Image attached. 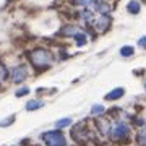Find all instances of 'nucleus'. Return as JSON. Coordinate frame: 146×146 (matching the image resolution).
Segmentation results:
<instances>
[{
	"instance_id": "14",
	"label": "nucleus",
	"mask_w": 146,
	"mask_h": 146,
	"mask_svg": "<svg viewBox=\"0 0 146 146\" xmlns=\"http://www.w3.org/2000/svg\"><path fill=\"white\" fill-rule=\"evenodd\" d=\"M81 18H83V20L86 21L88 25H93V23H94V16H93V13H91V11H88V10L81 13Z\"/></svg>"
},
{
	"instance_id": "18",
	"label": "nucleus",
	"mask_w": 146,
	"mask_h": 146,
	"mask_svg": "<svg viewBox=\"0 0 146 146\" xmlns=\"http://www.w3.org/2000/svg\"><path fill=\"white\" fill-rule=\"evenodd\" d=\"M102 112H104V107L99 106V104H96V106L91 107V115H101Z\"/></svg>"
},
{
	"instance_id": "2",
	"label": "nucleus",
	"mask_w": 146,
	"mask_h": 146,
	"mask_svg": "<svg viewBox=\"0 0 146 146\" xmlns=\"http://www.w3.org/2000/svg\"><path fill=\"white\" fill-rule=\"evenodd\" d=\"M41 138H42V141H44L47 146H67L65 136H63L62 131H58V130L46 131V133H42Z\"/></svg>"
},
{
	"instance_id": "7",
	"label": "nucleus",
	"mask_w": 146,
	"mask_h": 146,
	"mask_svg": "<svg viewBox=\"0 0 146 146\" xmlns=\"http://www.w3.org/2000/svg\"><path fill=\"white\" fill-rule=\"evenodd\" d=\"M96 10H98V13L99 15H107L110 11V5L109 3H104V2H96Z\"/></svg>"
},
{
	"instance_id": "21",
	"label": "nucleus",
	"mask_w": 146,
	"mask_h": 146,
	"mask_svg": "<svg viewBox=\"0 0 146 146\" xmlns=\"http://www.w3.org/2000/svg\"><path fill=\"white\" fill-rule=\"evenodd\" d=\"M28 93H29V89L28 88H21V89L16 91V98H21V96H25V94H28Z\"/></svg>"
},
{
	"instance_id": "5",
	"label": "nucleus",
	"mask_w": 146,
	"mask_h": 146,
	"mask_svg": "<svg viewBox=\"0 0 146 146\" xmlns=\"http://www.w3.org/2000/svg\"><path fill=\"white\" fill-rule=\"evenodd\" d=\"M72 136H73V140L76 141V143H80V145H83L84 141H86L88 133H86V130H84L83 123H78V125L73 127L72 128Z\"/></svg>"
},
{
	"instance_id": "15",
	"label": "nucleus",
	"mask_w": 146,
	"mask_h": 146,
	"mask_svg": "<svg viewBox=\"0 0 146 146\" xmlns=\"http://www.w3.org/2000/svg\"><path fill=\"white\" fill-rule=\"evenodd\" d=\"M120 55H123V57H130V55H133V47L130 46H125L120 49Z\"/></svg>"
},
{
	"instance_id": "17",
	"label": "nucleus",
	"mask_w": 146,
	"mask_h": 146,
	"mask_svg": "<svg viewBox=\"0 0 146 146\" xmlns=\"http://www.w3.org/2000/svg\"><path fill=\"white\" fill-rule=\"evenodd\" d=\"M70 123H72V119H60L55 122V127L57 128H63V127H68Z\"/></svg>"
},
{
	"instance_id": "20",
	"label": "nucleus",
	"mask_w": 146,
	"mask_h": 146,
	"mask_svg": "<svg viewBox=\"0 0 146 146\" xmlns=\"http://www.w3.org/2000/svg\"><path fill=\"white\" fill-rule=\"evenodd\" d=\"M7 75H8L7 73V68L3 67V63H0V81H3L7 78Z\"/></svg>"
},
{
	"instance_id": "19",
	"label": "nucleus",
	"mask_w": 146,
	"mask_h": 146,
	"mask_svg": "<svg viewBox=\"0 0 146 146\" xmlns=\"http://www.w3.org/2000/svg\"><path fill=\"white\" fill-rule=\"evenodd\" d=\"M96 2H98V0H78L76 3H78L80 7H94Z\"/></svg>"
},
{
	"instance_id": "1",
	"label": "nucleus",
	"mask_w": 146,
	"mask_h": 146,
	"mask_svg": "<svg viewBox=\"0 0 146 146\" xmlns=\"http://www.w3.org/2000/svg\"><path fill=\"white\" fill-rule=\"evenodd\" d=\"M29 58H31L33 65L41 70V68H47L52 63L54 55L49 52V50H46V49H34V50L29 54Z\"/></svg>"
},
{
	"instance_id": "16",
	"label": "nucleus",
	"mask_w": 146,
	"mask_h": 146,
	"mask_svg": "<svg viewBox=\"0 0 146 146\" xmlns=\"http://www.w3.org/2000/svg\"><path fill=\"white\" fill-rule=\"evenodd\" d=\"M75 41H76V44H78V46H84V44H86V36H84V33L83 31L78 33V34L75 36Z\"/></svg>"
},
{
	"instance_id": "8",
	"label": "nucleus",
	"mask_w": 146,
	"mask_h": 146,
	"mask_svg": "<svg viewBox=\"0 0 146 146\" xmlns=\"http://www.w3.org/2000/svg\"><path fill=\"white\" fill-rule=\"evenodd\" d=\"M127 10L130 11L131 15H136V13H140V10H141L140 2H136V0H131V2H128V5H127Z\"/></svg>"
},
{
	"instance_id": "10",
	"label": "nucleus",
	"mask_w": 146,
	"mask_h": 146,
	"mask_svg": "<svg viewBox=\"0 0 146 146\" xmlns=\"http://www.w3.org/2000/svg\"><path fill=\"white\" fill-rule=\"evenodd\" d=\"M78 33H81V31H80L76 26H65L62 29V34H65V36H73V37H75Z\"/></svg>"
},
{
	"instance_id": "6",
	"label": "nucleus",
	"mask_w": 146,
	"mask_h": 146,
	"mask_svg": "<svg viewBox=\"0 0 146 146\" xmlns=\"http://www.w3.org/2000/svg\"><path fill=\"white\" fill-rule=\"evenodd\" d=\"M94 25H96V28H98V31L102 33L110 26V18L107 15H101L98 20H94Z\"/></svg>"
},
{
	"instance_id": "13",
	"label": "nucleus",
	"mask_w": 146,
	"mask_h": 146,
	"mask_svg": "<svg viewBox=\"0 0 146 146\" xmlns=\"http://www.w3.org/2000/svg\"><path fill=\"white\" fill-rule=\"evenodd\" d=\"M136 141H138V145H140V146H146V130L138 131V135H136Z\"/></svg>"
},
{
	"instance_id": "4",
	"label": "nucleus",
	"mask_w": 146,
	"mask_h": 146,
	"mask_svg": "<svg viewBox=\"0 0 146 146\" xmlns=\"http://www.w3.org/2000/svg\"><path fill=\"white\" fill-rule=\"evenodd\" d=\"M28 76V68L25 65H18V67L11 68L10 72V78L13 83H21V81H25Z\"/></svg>"
},
{
	"instance_id": "9",
	"label": "nucleus",
	"mask_w": 146,
	"mask_h": 146,
	"mask_svg": "<svg viewBox=\"0 0 146 146\" xmlns=\"http://www.w3.org/2000/svg\"><path fill=\"white\" fill-rule=\"evenodd\" d=\"M122 96H123V89H122V88H115L114 91H110V93L106 96V99H107V101H114V99L122 98Z\"/></svg>"
},
{
	"instance_id": "3",
	"label": "nucleus",
	"mask_w": 146,
	"mask_h": 146,
	"mask_svg": "<svg viewBox=\"0 0 146 146\" xmlns=\"http://www.w3.org/2000/svg\"><path fill=\"white\" fill-rule=\"evenodd\" d=\"M130 133V128L127 127V123L123 122H115L112 128H110V136L114 138V140H122V138H127Z\"/></svg>"
},
{
	"instance_id": "23",
	"label": "nucleus",
	"mask_w": 146,
	"mask_h": 146,
	"mask_svg": "<svg viewBox=\"0 0 146 146\" xmlns=\"http://www.w3.org/2000/svg\"><path fill=\"white\" fill-rule=\"evenodd\" d=\"M143 123H145V122H143L141 119H135V125H138V127H143Z\"/></svg>"
},
{
	"instance_id": "24",
	"label": "nucleus",
	"mask_w": 146,
	"mask_h": 146,
	"mask_svg": "<svg viewBox=\"0 0 146 146\" xmlns=\"http://www.w3.org/2000/svg\"><path fill=\"white\" fill-rule=\"evenodd\" d=\"M145 88H146V84H145Z\"/></svg>"
},
{
	"instance_id": "12",
	"label": "nucleus",
	"mask_w": 146,
	"mask_h": 146,
	"mask_svg": "<svg viewBox=\"0 0 146 146\" xmlns=\"http://www.w3.org/2000/svg\"><path fill=\"white\" fill-rule=\"evenodd\" d=\"M99 130H101V133H104V135L110 133V125H109L107 120H99Z\"/></svg>"
},
{
	"instance_id": "11",
	"label": "nucleus",
	"mask_w": 146,
	"mask_h": 146,
	"mask_svg": "<svg viewBox=\"0 0 146 146\" xmlns=\"http://www.w3.org/2000/svg\"><path fill=\"white\" fill-rule=\"evenodd\" d=\"M42 106H44V102L42 101H29L26 104V110H36V109H41Z\"/></svg>"
},
{
	"instance_id": "22",
	"label": "nucleus",
	"mask_w": 146,
	"mask_h": 146,
	"mask_svg": "<svg viewBox=\"0 0 146 146\" xmlns=\"http://www.w3.org/2000/svg\"><path fill=\"white\" fill-rule=\"evenodd\" d=\"M138 44H140L141 47H146V36H145V37H141L140 41H138Z\"/></svg>"
}]
</instances>
